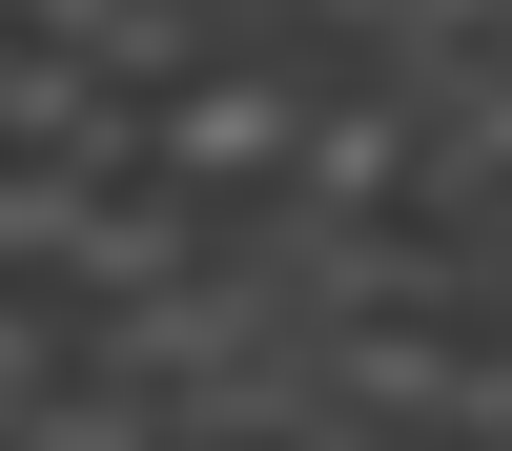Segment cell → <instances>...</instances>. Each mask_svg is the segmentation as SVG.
<instances>
[{
    "label": "cell",
    "instance_id": "1",
    "mask_svg": "<svg viewBox=\"0 0 512 451\" xmlns=\"http://www.w3.org/2000/svg\"><path fill=\"white\" fill-rule=\"evenodd\" d=\"M287 103H308V41H226V62L144 82V164L226 205V185H267V164H287Z\"/></svg>",
    "mask_w": 512,
    "mask_h": 451
}]
</instances>
